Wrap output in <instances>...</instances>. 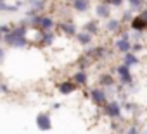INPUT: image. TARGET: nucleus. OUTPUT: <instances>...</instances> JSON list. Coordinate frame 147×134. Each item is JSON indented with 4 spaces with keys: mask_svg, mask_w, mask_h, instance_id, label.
Listing matches in <instances>:
<instances>
[{
    "mask_svg": "<svg viewBox=\"0 0 147 134\" xmlns=\"http://www.w3.org/2000/svg\"><path fill=\"white\" fill-rule=\"evenodd\" d=\"M2 57H4V50H0V60H2Z\"/></svg>",
    "mask_w": 147,
    "mask_h": 134,
    "instance_id": "nucleus-22",
    "label": "nucleus"
},
{
    "mask_svg": "<svg viewBox=\"0 0 147 134\" xmlns=\"http://www.w3.org/2000/svg\"><path fill=\"white\" fill-rule=\"evenodd\" d=\"M116 48H118L119 52H130L131 45L128 43V40H118V41H116Z\"/></svg>",
    "mask_w": 147,
    "mask_h": 134,
    "instance_id": "nucleus-4",
    "label": "nucleus"
},
{
    "mask_svg": "<svg viewBox=\"0 0 147 134\" xmlns=\"http://www.w3.org/2000/svg\"><path fill=\"white\" fill-rule=\"evenodd\" d=\"M128 134H137V129H135V127H131V129H130V132H128Z\"/></svg>",
    "mask_w": 147,
    "mask_h": 134,
    "instance_id": "nucleus-21",
    "label": "nucleus"
},
{
    "mask_svg": "<svg viewBox=\"0 0 147 134\" xmlns=\"http://www.w3.org/2000/svg\"><path fill=\"white\" fill-rule=\"evenodd\" d=\"M31 5H33V9H35V11H40V9H43V2H42V0H36V2H33Z\"/></svg>",
    "mask_w": 147,
    "mask_h": 134,
    "instance_id": "nucleus-17",
    "label": "nucleus"
},
{
    "mask_svg": "<svg viewBox=\"0 0 147 134\" xmlns=\"http://www.w3.org/2000/svg\"><path fill=\"white\" fill-rule=\"evenodd\" d=\"M24 33H26V29L24 28H18V29H14V31H11V33H7V36H5V41L9 43V45H14V46H24L26 45V41H24Z\"/></svg>",
    "mask_w": 147,
    "mask_h": 134,
    "instance_id": "nucleus-1",
    "label": "nucleus"
},
{
    "mask_svg": "<svg viewBox=\"0 0 147 134\" xmlns=\"http://www.w3.org/2000/svg\"><path fill=\"white\" fill-rule=\"evenodd\" d=\"M118 72H119V76L123 78V81H125V83H130V74H128V67H126V65L118 67Z\"/></svg>",
    "mask_w": 147,
    "mask_h": 134,
    "instance_id": "nucleus-7",
    "label": "nucleus"
},
{
    "mask_svg": "<svg viewBox=\"0 0 147 134\" xmlns=\"http://www.w3.org/2000/svg\"><path fill=\"white\" fill-rule=\"evenodd\" d=\"M43 41H45V43H50V41H52V36H50V34H45V40H43Z\"/></svg>",
    "mask_w": 147,
    "mask_h": 134,
    "instance_id": "nucleus-19",
    "label": "nucleus"
},
{
    "mask_svg": "<svg viewBox=\"0 0 147 134\" xmlns=\"http://www.w3.org/2000/svg\"><path fill=\"white\" fill-rule=\"evenodd\" d=\"M128 2L131 4V7H140V4H142V0H128Z\"/></svg>",
    "mask_w": 147,
    "mask_h": 134,
    "instance_id": "nucleus-18",
    "label": "nucleus"
},
{
    "mask_svg": "<svg viewBox=\"0 0 147 134\" xmlns=\"http://www.w3.org/2000/svg\"><path fill=\"white\" fill-rule=\"evenodd\" d=\"M92 98L95 100V101H99V103H102L104 100H106V95L100 91V90H92Z\"/></svg>",
    "mask_w": 147,
    "mask_h": 134,
    "instance_id": "nucleus-10",
    "label": "nucleus"
},
{
    "mask_svg": "<svg viewBox=\"0 0 147 134\" xmlns=\"http://www.w3.org/2000/svg\"><path fill=\"white\" fill-rule=\"evenodd\" d=\"M78 40H80L82 43L87 45V43L90 41V36H88V33H80V34H78Z\"/></svg>",
    "mask_w": 147,
    "mask_h": 134,
    "instance_id": "nucleus-15",
    "label": "nucleus"
},
{
    "mask_svg": "<svg viewBox=\"0 0 147 134\" xmlns=\"http://www.w3.org/2000/svg\"><path fill=\"white\" fill-rule=\"evenodd\" d=\"M97 16L99 17H107L109 16V9H107L106 4H99L97 5Z\"/></svg>",
    "mask_w": 147,
    "mask_h": 134,
    "instance_id": "nucleus-8",
    "label": "nucleus"
},
{
    "mask_svg": "<svg viewBox=\"0 0 147 134\" xmlns=\"http://www.w3.org/2000/svg\"><path fill=\"white\" fill-rule=\"evenodd\" d=\"M107 115H111V117H118L119 115V107H118V103H109L107 105Z\"/></svg>",
    "mask_w": 147,
    "mask_h": 134,
    "instance_id": "nucleus-5",
    "label": "nucleus"
},
{
    "mask_svg": "<svg viewBox=\"0 0 147 134\" xmlns=\"http://www.w3.org/2000/svg\"><path fill=\"white\" fill-rule=\"evenodd\" d=\"M111 4H113V5H119V4H121V0H111Z\"/></svg>",
    "mask_w": 147,
    "mask_h": 134,
    "instance_id": "nucleus-20",
    "label": "nucleus"
},
{
    "mask_svg": "<svg viewBox=\"0 0 147 134\" xmlns=\"http://www.w3.org/2000/svg\"><path fill=\"white\" fill-rule=\"evenodd\" d=\"M107 29H109V31H116V29H119V21L111 19V21L107 23Z\"/></svg>",
    "mask_w": 147,
    "mask_h": 134,
    "instance_id": "nucleus-12",
    "label": "nucleus"
},
{
    "mask_svg": "<svg viewBox=\"0 0 147 134\" xmlns=\"http://www.w3.org/2000/svg\"><path fill=\"white\" fill-rule=\"evenodd\" d=\"M52 24H54V23H52V19H50V17H42L38 26L42 28V31H47V29H50V28H52Z\"/></svg>",
    "mask_w": 147,
    "mask_h": 134,
    "instance_id": "nucleus-6",
    "label": "nucleus"
},
{
    "mask_svg": "<svg viewBox=\"0 0 147 134\" xmlns=\"http://www.w3.org/2000/svg\"><path fill=\"white\" fill-rule=\"evenodd\" d=\"M36 125L42 129V131H49L50 127H52V122H50V117L47 115V113H40L38 117H36Z\"/></svg>",
    "mask_w": 147,
    "mask_h": 134,
    "instance_id": "nucleus-2",
    "label": "nucleus"
},
{
    "mask_svg": "<svg viewBox=\"0 0 147 134\" xmlns=\"http://www.w3.org/2000/svg\"><path fill=\"white\" fill-rule=\"evenodd\" d=\"M67 2H75V0H67Z\"/></svg>",
    "mask_w": 147,
    "mask_h": 134,
    "instance_id": "nucleus-24",
    "label": "nucleus"
},
{
    "mask_svg": "<svg viewBox=\"0 0 147 134\" xmlns=\"http://www.w3.org/2000/svg\"><path fill=\"white\" fill-rule=\"evenodd\" d=\"M131 64H137V57H135V55H130V53H128V55L125 57V65L128 67V65H131Z\"/></svg>",
    "mask_w": 147,
    "mask_h": 134,
    "instance_id": "nucleus-14",
    "label": "nucleus"
},
{
    "mask_svg": "<svg viewBox=\"0 0 147 134\" xmlns=\"http://www.w3.org/2000/svg\"><path fill=\"white\" fill-rule=\"evenodd\" d=\"M75 88H76L75 84H71V83H64V84H61V88H59V90H61L62 93H71V91H75Z\"/></svg>",
    "mask_w": 147,
    "mask_h": 134,
    "instance_id": "nucleus-11",
    "label": "nucleus"
},
{
    "mask_svg": "<svg viewBox=\"0 0 147 134\" xmlns=\"http://www.w3.org/2000/svg\"><path fill=\"white\" fill-rule=\"evenodd\" d=\"M73 7H75V11H78V12H85L88 9V0H75V2H73Z\"/></svg>",
    "mask_w": 147,
    "mask_h": 134,
    "instance_id": "nucleus-3",
    "label": "nucleus"
},
{
    "mask_svg": "<svg viewBox=\"0 0 147 134\" xmlns=\"http://www.w3.org/2000/svg\"><path fill=\"white\" fill-rule=\"evenodd\" d=\"M0 38H2V34H0Z\"/></svg>",
    "mask_w": 147,
    "mask_h": 134,
    "instance_id": "nucleus-25",
    "label": "nucleus"
},
{
    "mask_svg": "<svg viewBox=\"0 0 147 134\" xmlns=\"http://www.w3.org/2000/svg\"><path fill=\"white\" fill-rule=\"evenodd\" d=\"M133 28H135L137 31H142V29L145 28V21H144V16H140V17L133 19Z\"/></svg>",
    "mask_w": 147,
    "mask_h": 134,
    "instance_id": "nucleus-9",
    "label": "nucleus"
},
{
    "mask_svg": "<svg viewBox=\"0 0 147 134\" xmlns=\"http://www.w3.org/2000/svg\"><path fill=\"white\" fill-rule=\"evenodd\" d=\"M0 5H4V0H0Z\"/></svg>",
    "mask_w": 147,
    "mask_h": 134,
    "instance_id": "nucleus-23",
    "label": "nucleus"
},
{
    "mask_svg": "<svg viewBox=\"0 0 147 134\" xmlns=\"http://www.w3.org/2000/svg\"><path fill=\"white\" fill-rule=\"evenodd\" d=\"M62 29H64V31H66L67 34H73V33H75V31H76V28H75V26H73L71 23H64V24H62Z\"/></svg>",
    "mask_w": 147,
    "mask_h": 134,
    "instance_id": "nucleus-13",
    "label": "nucleus"
},
{
    "mask_svg": "<svg viewBox=\"0 0 147 134\" xmlns=\"http://www.w3.org/2000/svg\"><path fill=\"white\" fill-rule=\"evenodd\" d=\"M75 78H76V81H78L80 84H83V83L87 81V74H85V72H76Z\"/></svg>",
    "mask_w": 147,
    "mask_h": 134,
    "instance_id": "nucleus-16",
    "label": "nucleus"
}]
</instances>
